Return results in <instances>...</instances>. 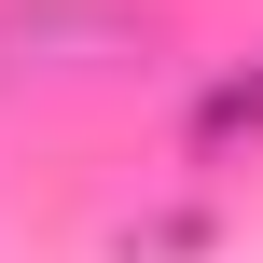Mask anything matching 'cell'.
I'll return each mask as SVG.
<instances>
[{
	"mask_svg": "<svg viewBox=\"0 0 263 263\" xmlns=\"http://www.w3.org/2000/svg\"><path fill=\"white\" fill-rule=\"evenodd\" d=\"M166 42L153 0H0V97H42V83H111Z\"/></svg>",
	"mask_w": 263,
	"mask_h": 263,
	"instance_id": "obj_1",
	"label": "cell"
},
{
	"mask_svg": "<svg viewBox=\"0 0 263 263\" xmlns=\"http://www.w3.org/2000/svg\"><path fill=\"white\" fill-rule=\"evenodd\" d=\"M180 139H194L208 166H263V55H236V69H208V83H194Z\"/></svg>",
	"mask_w": 263,
	"mask_h": 263,
	"instance_id": "obj_2",
	"label": "cell"
}]
</instances>
